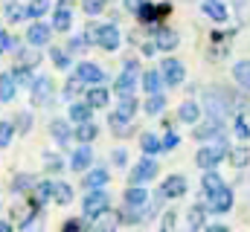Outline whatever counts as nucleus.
I'll return each mask as SVG.
<instances>
[{"label": "nucleus", "mask_w": 250, "mask_h": 232, "mask_svg": "<svg viewBox=\"0 0 250 232\" xmlns=\"http://www.w3.org/2000/svg\"><path fill=\"white\" fill-rule=\"evenodd\" d=\"M82 212H84L87 221H96L99 215L111 212V194H108L105 189H93V192H87L84 200H82Z\"/></svg>", "instance_id": "obj_1"}, {"label": "nucleus", "mask_w": 250, "mask_h": 232, "mask_svg": "<svg viewBox=\"0 0 250 232\" xmlns=\"http://www.w3.org/2000/svg\"><path fill=\"white\" fill-rule=\"evenodd\" d=\"M224 157H230V145H227V142H215V145H204V148L195 154V163H198L201 172H215V166H218Z\"/></svg>", "instance_id": "obj_2"}, {"label": "nucleus", "mask_w": 250, "mask_h": 232, "mask_svg": "<svg viewBox=\"0 0 250 232\" xmlns=\"http://www.w3.org/2000/svg\"><path fill=\"white\" fill-rule=\"evenodd\" d=\"M29 96H32V105H35V108L50 105L53 96H56L53 78H50V76H35V81H32V87H29Z\"/></svg>", "instance_id": "obj_3"}, {"label": "nucleus", "mask_w": 250, "mask_h": 232, "mask_svg": "<svg viewBox=\"0 0 250 232\" xmlns=\"http://www.w3.org/2000/svg\"><path fill=\"white\" fill-rule=\"evenodd\" d=\"M137 76H140V64L137 61H125V67H123V73H120V78H117V84H114V90L120 96H131L134 87H137Z\"/></svg>", "instance_id": "obj_4"}, {"label": "nucleus", "mask_w": 250, "mask_h": 232, "mask_svg": "<svg viewBox=\"0 0 250 232\" xmlns=\"http://www.w3.org/2000/svg\"><path fill=\"white\" fill-rule=\"evenodd\" d=\"M233 203H236V194H233V189H230V186H224V189H221L215 197L204 200L207 212H212V215H227V212L233 209Z\"/></svg>", "instance_id": "obj_5"}, {"label": "nucleus", "mask_w": 250, "mask_h": 232, "mask_svg": "<svg viewBox=\"0 0 250 232\" xmlns=\"http://www.w3.org/2000/svg\"><path fill=\"white\" fill-rule=\"evenodd\" d=\"M157 169H160V166H157V160H154V157H143V160L134 166L131 177H128V180H131V186H143V183L154 180V177H157Z\"/></svg>", "instance_id": "obj_6"}, {"label": "nucleus", "mask_w": 250, "mask_h": 232, "mask_svg": "<svg viewBox=\"0 0 250 232\" xmlns=\"http://www.w3.org/2000/svg\"><path fill=\"white\" fill-rule=\"evenodd\" d=\"M79 81H84V84H102L105 81V70L99 67V64H93V61H82V64H76V73H73Z\"/></svg>", "instance_id": "obj_7"}, {"label": "nucleus", "mask_w": 250, "mask_h": 232, "mask_svg": "<svg viewBox=\"0 0 250 232\" xmlns=\"http://www.w3.org/2000/svg\"><path fill=\"white\" fill-rule=\"evenodd\" d=\"M160 73H163V81H166L169 87H178V84L187 78V70H184V64H181L178 58H166V61L160 64Z\"/></svg>", "instance_id": "obj_8"}, {"label": "nucleus", "mask_w": 250, "mask_h": 232, "mask_svg": "<svg viewBox=\"0 0 250 232\" xmlns=\"http://www.w3.org/2000/svg\"><path fill=\"white\" fill-rule=\"evenodd\" d=\"M192 134H195V139H201V142H209V139L224 142V122L209 119V122H204V125H195Z\"/></svg>", "instance_id": "obj_9"}, {"label": "nucleus", "mask_w": 250, "mask_h": 232, "mask_svg": "<svg viewBox=\"0 0 250 232\" xmlns=\"http://www.w3.org/2000/svg\"><path fill=\"white\" fill-rule=\"evenodd\" d=\"M181 44V35L175 29H166V26H154V47L160 53H172L175 47Z\"/></svg>", "instance_id": "obj_10"}, {"label": "nucleus", "mask_w": 250, "mask_h": 232, "mask_svg": "<svg viewBox=\"0 0 250 232\" xmlns=\"http://www.w3.org/2000/svg\"><path fill=\"white\" fill-rule=\"evenodd\" d=\"M187 177L184 174H169L163 183H160V192H163V197H184L187 194Z\"/></svg>", "instance_id": "obj_11"}, {"label": "nucleus", "mask_w": 250, "mask_h": 232, "mask_svg": "<svg viewBox=\"0 0 250 232\" xmlns=\"http://www.w3.org/2000/svg\"><path fill=\"white\" fill-rule=\"evenodd\" d=\"M224 186H227V183L221 180V174L218 172H204V177H201V194H204V200L215 197Z\"/></svg>", "instance_id": "obj_12"}, {"label": "nucleus", "mask_w": 250, "mask_h": 232, "mask_svg": "<svg viewBox=\"0 0 250 232\" xmlns=\"http://www.w3.org/2000/svg\"><path fill=\"white\" fill-rule=\"evenodd\" d=\"M73 26V12H70V3L59 0L56 3V12H53V29L56 32H67Z\"/></svg>", "instance_id": "obj_13"}, {"label": "nucleus", "mask_w": 250, "mask_h": 232, "mask_svg": "<svg viewBox=\"0 0 250 232\" xmlns=\"http://www.w3.org/2000/svg\"><path fill=\"white\" fill-rule=\"evenodd\" d=\"M50 35H53V26H47V23H41V20H35V23L26 29V41H29L32 47L50 44Z\"/></svg>", "instance_id": "obj_14"}, {"label": "nucleus", "mask_w": 250, "mask_h": 232, "mask_svg": "<svg viewBox=\"0 0 250 232\" xmlns=\"http://www.w3.org/2000/svg\"><path fill=\"white\" fill-rule=\"evenodd\" d=\"M120 41H123V35H120V29H117V26L105 23V26L99 29V47H102L105 53H114V50L120 47Z\"/></svg>", "instance_id": "obj_15"}, {"label": "nucleus", "mask_w": 250, "mask_h": 232, "mask_svg": "<svg viewBox=\"0 0 250 232\" xmlns=\"http://www.w3.org/2000/svg\"><path fill=\"white\" fill-rule=\"evenodd\" d=\"M90 163H93V148L90 145H79L73 151V157H70V169L73 172H87Z\"/></svg>", "instance_id": "obj_16"}, {"label": "nucleus", "mask_w": 250, "mask_h": 232, "mask_svg": "<svg viewBox=\"0 0 250 232\" xmlns=\"http://www.w3.org/2000/svg\"><path fill=\"white\" fill-rule=\"evenodd\" d=\"M123 200H125V206H128V209H146L151 197H148V192H146L143 186H131V189L125 192Z\"/></svg>", "instance_id": "obj_17"}, {"label": "nucleus", "mask_w": 250, "mask_h": 232, "mask_svg": "<svg viewBox=\"0 0 250 232\" xmlns=\"http://www.w3.org/2000/svg\"><path fill=\"white\" fill-rule=\"evenodd\" d=\"M108 180H111V172L108 169H90V172L84 174V189H105L108 186Z\"/></svg>", "instance_id": "obj_18"}, {"label": "nucleus", "mask_w": 250, "mask_h": 232, "mask_svg": "<svg viewBox=\"0 0 250 232\" xmlns=\"http://www.w3.org/2000/svg\"><path fill=\"white\" fill-rule=\"evenodd\" d=\"M201 9H204V15L212 18L215 23H224V20H227V6H224L221 0H204Z\"/></svg>", "instance_id": "obj_19"}, {"label": "nucleus", "mask_w": 250, "mask_h": 232, "mask_svg": "<svg viewBox=\"0 0 250 232\" xmlns=\"http://www.w3.org/2000/svg\"><path fill=\"white\" fill-rule=\"evenodd\" d=\"M233 78H236V84H239L242 90H248L250 93V58L233 64Z\"/></svg>", "instance_id": "obj_20"}, {"label": "nucleus", "mask_w": 250, "mask_h": 232, "mask_svg": "<svg viewBox=\"0 0 250 232\" xmlns=\"http://www.w3.org/2000/svg\"><path fill=\"white\" fill-rule=\"evenodd\" d=\"M178 119L181 122H187V125H198V119H201V105L198 102H184L181 108H178Z\"/></svg>", "instance_id": "obj_21"}, {"label": "nucleus", "mask_w": 250, "mask_h": 232, "mask_svg": "<svg viewBox=\"0 0 250 232\" xmlns=\"http://www.w3.org/2000/svg\"><path fill=\"white\" fill-rule=\"evenodd\" d=\"M187 224H189V230L195 232V230H204V224H207V206L204 203H195L192 209L187 212Z\"/></svg>", "instance_id": "obj_22"}, {"label": "nucleus", "mask_w": 250, "mask_h": 232, "mask_svg": "<svg viewBox=\"0 0 250 232\" xmlns=\"http://www.w3.org/2000/svg\"><path fill=\"white\" fill-rule=\"evenodd\" d=\"M166 81H163V73H157V70H148V73H143V90L148 93V96H154V93H160V87H163Z\"/></svg>", "instance_id": "obj_23"}, {"label": "nucleus", "mask_w": 250, "mask_h": 232, "mask_svg": "<svg viewBox=\"0 0 250 232\" xmlns=\"http://www.w3.org/2000/svg\"><path fill=\"white\" fill-rule=\"evenodd\" d=\"M18 93V81L12 73H0V102H12Z\"/></svg>", "instance_id": "obj_24"}, {"label": "nucleus", "mask_w": 250, "mask_h": 232, "mask_svg": "<svg viewBox=\"0 0 250 232\" xmlns=\"http://www.w3.org/2000/svg\"><path fill=\"white\" fill-rule=\"evenodd\" d=\"M50 134L56 136L59 145H67V142L73 139V131H70V125H67L64 119H53V122H50Z\"/></svg>", "instance_id": "obj_25"}, {"label": "nucleus", "mask_w": 250, "mask_h": 232, "mask_svg": "<svg viewBox=\"0 0 250 232\" xmlns=\"http://www.w3.org/2000/svg\"><path fill=\"white\" fill-rule=\"evenodd\" d=\"M117 224H123V221H120V212H105V215H99V218L93 221V230L96 232H114Z\"/></svg>", "instance_id": "obj_26"}, {"label": "nucleus", "mask_w": 250, "mask_h": 232, "mask_svg": "<svg viewBox=\"0 0 250 232\" xmlns=\"http://www.w3.org/2000/svg\"><path fill=\"white\" fill-rule=\"evenodd\" d=\"M90 114H93V108H90L87 102H73V105H70V122H76V125L90 122Z\"/></svg>", "instance_id": "obj_27"}, {"label": "nucleus", "mask_w": 250, "mask_h": 232, "mask_svg": "<svg viewBox=\"0 0 250 232\" xmlns=\"http://www.w3.org/2000/svg\"><path fill=\"white\" fill-rule=\"evenodd\" d=\"M82 145H90L96 136H99V128L93 125V122H84V125H76V134H73Z\"/></svg>", "instance_id": "obj_28"}, {"label": "nucleus", "mask_w": 250, "mask_h": 232, "mask_svg": "<svg viewBox=\"0 0 250 232\" xmlns=\"http://www.w3.org/2000/svg\"><path fill=\"white\" fill-rule=\"evenodd\" d=\"M140 148H143V154H146V157L160 154V151H163V139H157L154 134H148V131H146V134L140 136Z\"/></svg>", "instance_id": "obj_29"}, {"label": "nucleus", "mask_w": 250, "mask_h": 232, "mask_svg": "<svg viewBox=\"0 0 250 232\" xmlns=\"http://www.w3.org/2000/svg\"><path fill=\"white\" fill-rule=\"evenodd\" d=\"M35 194H32V200H35V206H44L47 200H53V192H56V183H50V180H44V183H38L35 189H32Z\"/></svg>", "instance_id": "obj_30"}, {"label": "nucleus", "mask_w": 250, "mask_h": 232, "mask_svg": "<svg viewBox=\"0 0 250 232\" xmlns=\"http://www.w3.org/2000/svg\"><path fill=\"white\" fill-rule=\"evenodd\" d=\"M84 99H87V105H90V108H105V105H108V99H111V93H108L105 87H90V90L84 93Z\"/></svg>", "instance_id": "obj_31"}, {"label": "nucleus", "mask_w": 250, "mask_h": 232, "mask_svg": "<svg viewBox=\"0 0 250 232\" xmlns=\"http://www.w3.org/2000/svg\"><path fill=\"white\" fill-rule=\"evenodd\" d=\"M50 6H53V0H29V6H26V18L38 20L41 15H47V12H50Z\"/></svg>", "instance_id": "obj_32"}, {"label": "nucleus", "mask_w": 250, "mask_h": 232, "mask_svg": "<svg viewBox=\"0 0 250 232\" xmlns=\"http://www.w3.org/2000/svg\"><path fill=\"white\" fill-rule=\"evenodd\" d=\"M53 200H56L59 206H67V203H73V186H70V183H56Z\"/></svg>", "instance_id": "obj_33"}, {"label": "nucleus", "mask_w": 250, "mask_h": 232, "mask_svg": "<svg viewBox=\"0 0 250 232\" xmlns=\"http://www.w3.org/2000/svg\"><path fill=\"white\" fill-rule=\"evenodd\" d=\"M29 189H35V177H32V174H18V177L12 180V192H15V194H23V192H29Z\"/></svg>", "instance_id": "obj_34"}, {"label": "nucleus", "mask_w": 250, "mask_h": 232, "mask_svg": "<svg viewBox=\"0 0 250 232\" xmlns=\"http://www.w3.org/2000/svg\"><path fill=\"white\" fill-rule=\"evenodd\" d=\"M230 163H233L236 169H245V166L250 163V148H248V145L233 148V151H230Z\"/></svg>", "instance_id": "obj_35"}, {"label": "nucleus", "mask_w": 250, "mask_h": 232, "mask_svg": "<svg viewBox=\"0 0 250 232\" xmlns=\"http://www.w3.org/2000/svg\"><path fill=\"white\" fill-rule=\"evenodd\" d=\"M12 76H15L18 87H21V84H29V87H32V81H35V78H32V67H23V64H18V67L12 70Z\"/></svg>", "instance_id": "obj_36"}, {"label": "nucleus", "mask_w": 250, "mask_h": 232, "mask_svg": "<svg viewBox=\"0 0 250 232\" xmlns=\"http://www.w3.org/2000/svg\"><path fill=\"white\" fill-rule=\"evenodd\" d=\"M82 87H84V81H79L76 76H70L67 78V84H64V99H76V96H82Z\"/></svg>", "instance_id": "obj_37"}, {"label": "nucleus", "mask_w": 250, "mask_h": 232, "mask_svg": "<svg viewBox=\"0 0 250 232\" xmlns=\"http://www.w3.org/2000/svg\"><path fill=\"white\" fill-rule=\"evenodd\" d=\"M15 122H9V119H3L0 122V148H9V142H12V136H15Z\"/></svg>", "instance_id": "obj_38"}, {"label": "nucleus", "mask_w": 250, "mask_h": 232, "mask_svg": "<svg viewBox=\"0 0 250 232\" xmlns=\"http://www.w3.org/2000/svg\"><path fill=\"white\" fill-rule=\"evenodd\" d=\"M163 108H166V96H163V93H154V96L146 99V114L154 116V114H160Z\"/></svg>", "instance_id": "obj_39"}, {"label": "nucleus", "mask_w": 250, "mask_h": 232, "mask_svg": "<svg viewBox=\"0 0 250 232\" xmlns=\"http://www.w3.org/2000/svg\"><path fill=\"white\" fill-rule=\"evenodd\" d=\"M233 12L239 23H250V0H233Z\"/></svg>", "instance_id": "obj_40"}, {"label": "nucleus", "mask_w": 250, "mask_h": 232, "mask_svg": "<svg viewBox=\"0 0 250 232\" xmlns=\"http://www.w3.org/2000/svg\"><path fill=\"white\" fill-rule=\"evenodd\" d=\"M166 12H169V6H160V9H157V6L146 3V6L140 9V18H143V20H157V18H160V15H166Z\"/></svg>", "instance_id": "obj_41"}, {"label": "nucleus", "mask_w": 250, "mask_h": 232, "mask_svg": "<svg viewBox=\"0 0 250 232\" xmlns=\"http://www.w3.org/2000/svg\"><path fill=\"white\" fill-rule=\"evenodd\" d=\"M50 58H53V64H56L59 70H67V67H70V53H67V50L53 47V50H50Z\"/></svg>", "instance_id": "obj_42"}, {"label": "nucleus", "mask_w": 250, "mask_h": 232, "mask_svg": "<svg viewBox=\"0 0 250 232\" xmlns=\"http://www.w3.org/2000/svg\"><path fill=\"white\" fill-rule=\"evenodd\" d=\"M105 6H108V0H84V3H82L84 15H102Z\"/></svg>", "instance_id": "obj_43"}, {"label": "nucleus", "mask_w": 250, "mask_h": 232, "mask_svg": "<svg viewBox=\"0 0 250 232\" xmlns=\"http://www.w3.org/2000/svg\"><path fill=\"white\" fill-rule=\"evenodd\" d=\"M6 18H9V20L26 18V6H21V3H6Z\"/></svg>", "instance_id": "obj_44"}, {"label": "nucleus", "mask_w": 250, "mask_h": 232, "mask_svg": "<svg viewBox=\"0 0 250 232\" xmlns=\"http://www.w3.org/2000/svg\"><path fill=\"white\" fill-rule=\"evenodd\" d=\"M175 221H178V212L175 209L163 212V221H160V230L157 232H175Z\"/></svg>", "instance_id": "obj_45"}, {"label": "nucleus", "mask_w": 250, "mask_h": 232, "mask_svg": "<svg viewBox=\"0 0 250 232\" xmlns=\"http://www.w3.org/2000/svg\"><path fill=\"white\" fill-rule=\"evenodd\" d=\"M62 232H87V224L82 218H70V221H64Z\"/></svg>", "instance_id": "obj_46"}, {"label": "nucleus", "mask_w": 250, "mask_h": 232, "mask_svg": "<svg viewBox=\"0 0 250 232\" xmlns=\"http://www.w3.org/2000/svg\"><path fill=\"white\" fill-rule=\"evenodd\" d=\"M84 47H90V44H87V38H84V35H79V38H70V44H67V53H82Z\"/></svg>", "instance_id": "obj_47"}, {"label": "nucleus", "mask_w": 250, "mask_h": 232, "mask_svg": "<svg viewBox=\"0 0 250 232\" xmlns=\"http://www.w3.org/2000/svg\"><path fill=\"white\" fill-rule=\"evenodd\" d=\"M15 122H18L15 128H18L21 134H26V131L32 128V116H29V114H18V119H15Z\"/></svg>", "instance_id": "obj_48"}, {"label": "nucleus", "mask_w": 250, "mask_h": 232, "mask_svg": "<svg viewBox=\"0 0 250 232\" xmlns=\"http://www.w3.org/2000/svg\"><path fill=\"white\" fill-rule=\"evenodd\" d=\"M99 23H90L87 29H84V38H87V44H99Z\"/></svg>", "instance_id": "obj_49"}, {"label": "nucleus", "mask_w": 250, "mask_h": 232, "mask_svg": "<svg viewBox=\"0 0 250 232\" xmlns=\"http://www.w3.org/2000/svg\"><path fill=\"white\" fill-rule=\"evenodd\" d=\"M178 142H181V136H178L175 131H169V134L163 136V151H172V148H178Z\"/></svg>", "instance_id": "obj_50"}, {"label": "nucleus", "mask_w": 250, "mask_h": 232, "mask_svg": "<svg viewBox=\"0 0 250 232\" xmlns=\"http://www.w3.org/2000/svg\"><path fill=\"white\" fill-rule=\"evenodd\" d=\"M236 136L239 139H250V128H248L245 119H236Z\"/></svg>", "instance_id": "obj_51"}, {"label": "nucleus", "mask_w": 250, "mask_h": 232, "mask_svg": "<svg viewBox=\"0 0 250 232\" xmlns=\"http://www.w3.org/2000/svg\"><path fill=\"white\" fill-rule=\"evenodd\" d=\"M62 157H56V154H47V172H62Z\"/></svg>", "instance_id": "obj_52"}, {"label": "nucleus", "mask_w": 250, "mask_h": 232, "mask_svg": "<svg viewBox=\"0 0 250 232\" xmlns=\"http://www.w3.org/2000/svg\"><path fill=\"white\" fill-rule=\"evenodd\" d=\"M41 61V53H26V56H21V64L23 67H35Z\"/></svg>", "instance_id": "obj_53"}, {"label": "nucleus", "mask_w": 250, "mask_h": 232, "mask_svg": "<svg viewBox=\"0 0 250 232\" xmlns=\"http://www.w3.org/2000/svg\"><path fill=\"white\" fill-rule=\"evenodd\" d=\"M123 3H125L128 12H137V15H140V9L146 6V0H123Z\"/></svg>", "instance_id": "obj_54"}, {"label": "nucleus", "mask_w": 250, "mask_h": 232, "mask_svg": "<svg viewBox=\"0 0 250 232\" xmlns=\"http://www.w3.org/2000/svg\"><path fill=\"white\" fill-rule=\"evenodd\" d=\"M114 163H117V166H125V163H128V154H125V148H117V151H114Z\"/></svg>", "instance_id": "obj_55"}, {"label": "nucleus", "mask_w": 250, "mask_h": 232, "mask_svg": "<svg viewBox=\"0 0 250 232\" xmlns=\"http://www.w3.org/2000/svg\"><path fill=\"white\" fill-rule=\"evenodd\" d=\"M9 47H12V38H9V35H6L3 29H0V53H6Z\"/></svg>", "instance_id": "obj_56"}, {"label": "nucleus", "mask_w": 250, "mask_h": 232, "mask_svg": "<svg viewBox=\"0 0 250 232\" xmlns=\"http://www.w3.org/2000/svg\"><path fill=\"white\" fill-rule=\"evenodd\" d=\"M204 232H230V227H224V224H209V227H204Z\"/></svg>", "instance_id": "obj_57"}, {"label": "nucleus", "mask_w": 250, "mask_h": 232, "mask_svg": "<svg viewBox=\"0 0 250 232\" xmlns=\"http://www.w3.org/2000/svg\"><path fill=\"white\" fill-rule=\"evenodd\" d=\"M0 232H15V227L9 221H0Z\"/></svg>", "instance_id": "obj_58"}, {"label": "nucleus", "mask_w": 250, "mask_h": 232, "mask_svg": "<svg viewBox=\"0 0 250 232\" xmlns=\"http://www.w3.org/2000/svg\"><path fill=\"white\" fill-rule=\"evenodd\" d=\"M154 50H157L154 44H146V47H143V53H146V56H154Z\"/></svg>", "instance_id": "obj_59"}]
</instances>
